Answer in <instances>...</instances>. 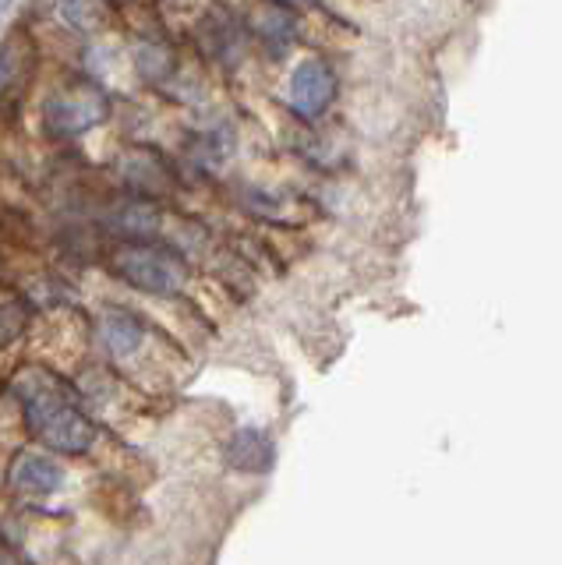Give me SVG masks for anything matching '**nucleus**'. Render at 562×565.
I'll return each instance as SVG.
<instances>
[{"mask_svg": "<svg viewBox=\"0 0 562 565\" xmlns=\"http://www.w3.org/2000/svg\"><path fill=\"white\" fill-rule=\"evenodd\" d=\"M279 4H290V8H297V4H305V0H279Z\"/></svg>", "mask_w": 562, "mask_h": 565, "instance_id": "nucleus-12", "label": "nucleus"}, {"mask_svg": "<svg viewBox=\"0 0 562 565\" xmlns=\"http://www.w3.org/2000/svg\"><path fill=\"white\" fill-rule=\"evenodd\" d=\"M255 29H258L262 40H269L273 46H279V43L290 40L294 25H290V18H287L284 8H262V11H255Z\"/></svg>", "mask_w": 562, "mask_h": 565, "instance_id": "nucleus-8", "label": "nucleus"}, {"mask_svg": "<svg viewBox=\"0 0 562 565\" xmlns=\"http://www.w3.org/2000/svg\"><path fill=\"white\" fill-rule=\"evenodd\" d=\"M110 117V96L89 78L57 88L43 103V131L50 138H78L96 131Z\"/></svg>", "mask_w": 562, "mask_h": 565, "instance_id": "nucleus-3", "label": "nucleus"}, {"mask_svg": "<svg viewBox=\"0 0 562 565\" xmlns=\"http://www.w3.org/2000/svg\"><path fill=\"white\" fill-rule=\"evenodd\" d=\"M11 75H14V50L11 46H0V93L8 88Z\"/></svg>", "mask_w": 562, "mask_h": 565, "instance_id": "nucleus-10", "label": "nucleus"}, {"mask_svg": "<svg viewBox=\"0 0 562 565\" xmlns=\"http://www.w3.org/2000/svg\"><path fill=\"white\" fill-rule=\"evenodd\" d=\"M8 481L19 488V491H32V494H50L64 484V470L54 463L50 456L40 452H22L19 459L11 463Z\"/></svg>", "mask_w": 562, "mask_h": 565, "instance_id": "nucleus-5", "label": "nucleus"}, {"mask_svg": "<svg viewBox=\"0 0 562 565\" xmlns=\"http://www.w3.org/2000/svg\"><path fill=\"white\" fill-rule=\"evenodd\" d=\"M25 326H29V308L22 300L0 305V347H11L25 332Z\"/></svg>", "mask_w": 562, "mask_h": 565, "instance_id": "nucleus-9", "label": "nucleus"}, {"mask_svg": "<svg viewBox=\"0 0 562 565\" xmlns=\"http://www.w3.org/2000/svg\"><path fill=\"white\" fill-rule=\"evenodd\" d=\"M273 441L266 431H258V428H241L234 438H231V446H226V463H231L234 470H244V473H262V470H269L273 467Z\"/></svg>", "mask_w": 562, "mask_h": 565, "instance_id": "nucleus-6", "label": "nucleus"}, {"mask_svg": "<svg viewBox=\"0 0 562 565\" xmlns=\"http://www.w3.org/2000/svg\"><path fill=\"white\" fill-rule=\"evenodd\" d=\"M337 71H332L322 57H308L290 71V110L301 120H319L332 99H337Z\"/></svg>", "mask_w": 562, "mask_h": 565, "instance_id": "nucleus-4", "label": "nucleus"}, {"mask_svg": "<svg viewBox=\"0 0 562 565\" xmlns=\"http://www.w3.org/2000/svg\"><path fill=\"white\" fill-rule=\"evenodd\" d=\"M107 265L128 287L156 297H173L188 282V262L178 252H170V247L146 244V241L117 244L107 255Z\"/></svg>", "mask_w": 562, "mask_h": 565, "instance_id": "nucleus-2", "label": "nucleus"}, {"mask_svg": "<svg viewBox=\"0 0 562 565\" xmlns=\"http://www.w3.org/2000/svg\"><path fill=\"white\" fill-rule=\"evenodd\" d=\"M114 4H135V0H114Z\"/></svg>", "mask_w": 562, "mask_h": 565, "instance_id": "nucleus-13", "label": "nucleus"}, {"mask_svg": "<svg viewBox=\"0 0 562 565\" xmlns=\"http://www.w3.org/2000/svg\"><path fill=\"white\" fill-rule=\"evenodd\" d=\"M14 396L22 403V414L29 431L36 435L43 446L64 456H82L93 449L96 424L82 414L75 396L43 367H25L19 379L11 382Z\"/></svg>", "mask_w": 562, "mask_h": 565, "instance_id": "nucleus-1", "label": "nucleus"}, {"mask_svg": "<svg viewBox=\"0 0 562 565\" xmlns=\"http://www.w3.org/2000/svg\"><path fill=\"white\" fill-rule=\"evenodd\" d=\"M99 332H103V343H107L110 353H117V358H128V353H135L138 347H142V335H146L142 322H138V318L128 315V311H107V315H103Z\"/></svg>", "mask_w": 562, "mask_h": 565, "instance_id": "nucleus-7", "label": "nucleus"}, {"mask_svg": "<svg viewBox=\"0 0 562 565\" xmlns=\"http://www.w3.org/2000/svg\"><path fill=\"white\" fill-rule=\"evenodd\" d=\"M0 565H19V562H14V558L4 552V547H0Z\"/></svg>", "mask_w": 562, "mask_h": 565, "instance_id": "nucleus-11", "label": "nucleus"}]
</instances>
